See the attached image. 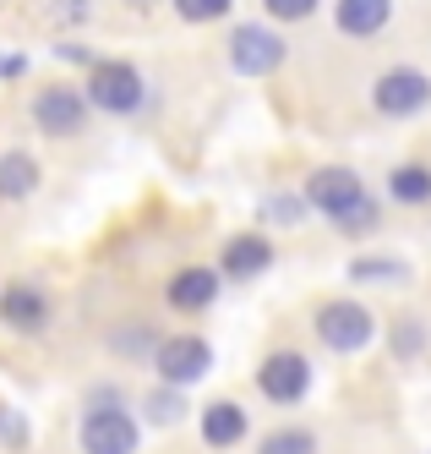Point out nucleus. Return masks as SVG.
<instances>
[{
    "mask_svg": "<svg viewBox=\"0 0 431 454\" xmlns=\"http://www.w3.org/2000/svg\"><path fill=\"white\" fill-rule=\"evenodd\" d=\"M301 192H306L312 214H322L339 236H372L382 219V203L372 198L360 170H350V165H317Z\"/></svg>",
    "mask_w": 431,
    "mask_h": 454,
    "instance_id": "f257e3e1",
    "label": "nucleus"
},
{
    "mask_svg": "<svg viewBox=\"0 0 431 454\" xmlns=\"http://www.w3.org/2000/svg\"><path fill=\"white\" fill-rule=\"evenodd\" d=\"M312 334L322 340V350H334V356H355V350H366L377 340V317L366 301H355V296H334V301H322L312 312Z\"/></svg>",
    "mask_w": 431,
    "mask_h": 454,
    "instance_id": "f03ea898",
    "label": "nucleus"
},
{
    "mask_svg": "<svg viewBox=\"0 0 431 454\" xmlns=\"http://www.w3.org/2000/svg\"><path fill=\"white\" fill-rule=\"evenodd\" d=\"M257 395L268 405H301L312 395V356L295 350V345H279L257 362Z\"/></svg>",
    "mask_w": 431,
    "mask_h": 454,
    "instance_id": "7ed1b4c3",
    "label": "nucleus"
},
{
    "mask_svg": "<svg viewBox=\"0 0 431 454\" xmlns=\"http://www.w3.org/2000/svg\"><path fill=\"white\" fill-rule=\"evenodd\" d=\"M88 105L104 110V115H137L142 110V72L131 60H93L88 67Z\"/></svg>",
    "mask_w": 431,
    "mask_h": 454,
    "instance_id": "20e7f679",
    "label": "nucleus"
},
{
    "mask_svg": "<svg viewBox=\"0 0 431 454\" xmlns=\"http://www.w3.org/2000/svg\"><path fill=\"white\" fill-rule=\"evenodd\" d=\"M153 372H158V383L191 388V383H203L213 372V345L203 334H170L153 350Z\"/></svg>",
    "mask_w": 431,
    "mask_h": 454,
    "instance_id": "39448f33",
    "label": "nucleus"
},
{
    "mask_svg": "<svg viewBox=\"0 0 431 454\" xmlns=\"http://www.w3.org/2000/svg\"><path fill=\"white\" fill-rule=\"evenodd\" d=\"M431 105V77L420 67H388L377 82H372V110L388 115V121H410Z\"/></svg>",
    "mask_w": 431,
    "mask_h": 454,
    "instance_id": "423d86ee",
    "label": "nucleus"
},
{
    "mask_svg": "<svg viewBox=\"0 0 431 454\" xmlns=\"http://www.w3.org/2000/svg\"><path fill=\"white\" fill-rule=\"evenodd\" d=\"M77 443H82V454H137L142 427L131 421L126 405H88Z\"/></svg>",
    "mask_w": 431,
    "mask_h": 454,
    "instance_id": "0eeeda50",
    "label": "nucleus"
},
{
    "mask_svg": "<svg viewBox=\"0 0 431 454\" xmlns=\"http://www.w3.org/2000/svg\"><path fill=\"white\" fill-rule=\"evenodd\" d=\"M88 93L72 88V82H50L33 93V126H39L44 137H77L88 126Z\"/></svg>",
    "mask_w": 431,
    "mask_h": 454,
    "instance_id": "6e6552de",
    "label": "nucleus"
},
{
    "mask_svg": "<svg viewBox=\"0 0 431 454\" xmlns=\"http://www.w3.org/2000/svg\"><path fill=\"white\" fill-rule=\"evenodd\" d=\"M284 55H289V44L273 34V27H262V22H241L235 34H229V67H235L241 77H268V72H279Z\"/></svg>",
    "mask_w": 431,
    "mask_h": 454,
    "instance_id": "1a4fd4ad",
    "label": "nucleus"
},
{
    "mask_svg": "<svg viewBox=\"0 0 431 454\" xmlns=\"http://www.w3.org/2000/svg\"><path fill=\"white\" fill-rule=\"evenodd\" d=\"M273 269V241L268 236H257V231H241V236H229L224 252H219V274L224 279H235V285H251Z\"/></svg>",
    "mask_w": 431,
    "mask_h": 454,
    "instance_id": "9d476101",
    "label": "nucleus"
},
{
    "mask_svg": "<svg viewBox=\"0 0 431 454\" xmlns=\"http://www.w3.org/2000/svg\"><path fill=\"white\" fill-rule=\"evenodd\" d=\"M219 285H224V274H219V269L191 263V269H181L170 285H164V301H170V312L196 317V312H208V307L219 301Z\"/></svg>",
    "mask_w": 431,
    "mask_h": 454,
    "instance_id": "9b49d317",
    "label": "nucleus"
},
{
    "mask_svg": "<svg viewBox=\"0 0 431 454\" xmlns=\"http://www.w3.org/2000/svg\"><path fill=\"white\" fill-rule=\"evenodd\" d=\"M196 433H203L208 449H235L251 433V416H246L241 400H208L203 416H196Z\"/></svg>",
    "mask_w": 431,
    "mask_h": 454,
    "instance_id": "f8f14e48",
    "label": "nucleus"
},
{
    "mask_svg": "<svg viewBox=\"0 0 431 454\" xmlns=\"http://www.w3.org/2000/svg\"><path fill=\"white\" fill-rule=\"evenodd\" d=\"M0 323L17 334H39L50 323V296L39 285H6L0 290Z\"/></svg>",
    "mask_w": 431,
    "mask_h": 454,
    "instance_id": "ddd939ff",
    "label": "nucleus"
},
{
    "mask_svg": "<svg viewBox=\"0 0 431 454\" xmlns=\"http://www.w3.org/2000/svg\"><path fill=\"white\" fill-rule=\"evenodd\" d=\"M388 22H393V0H339L334 6V27L344 39H355V44L377 39Z\"/></svg>",
    "mask_w": 431,
    "mask_h": 454,
    "instance_id": "4468645a",
    "label": "nucleus"
},
{
    "mask_svg": "<svg viewBox=\"0 0 431 454\" xmlns=\"http://www.w3.org/2000/svg\"><path fill=\"white\" fill-rule=\"evenodd\" d=\"M39 192V159L12 148V153H0V203H22Z\"/></svg>",
    "mask_w": 431,
    "mask_h": 454,
    "instance_id": "2eb2a0df",
    "label": "nucleus"
},
{
    "mask_svg": "<svg viewBox=\"0 0 431 454\" xmlns=\"http://www.w3.org/2000/svg\"><path fill=\"white\" fill-rule=\"evenodd\" d=\"M388 198L404 203V208H426V203H431V170L420 165V159H410V165H393V170H388Z\"/></svg>",
    "mask_w": 431,
    "mask_h": 454,
    "instance_id": "dca6fc26",
    "label": "nucleus"
},
{
    "mask_svg": "<svg viewBox=\"0 0 431 454\" xmlns=\"http://www.w3.org/2000/svg\"><path fill=\"white\" fill-rule=\"evenodd\" d=\"M142 416L153 421V427H175V421H186V388L175 383H158L142 395Z\"/></svg>",
    "mask_w": 431,
    "mask_h": 454,
    "instance_id": "f3484780",
    "label": "nucleus"
},
{
    "mask_svg": "<svg viewBox=\"0 0 431 454\" xmlns=\"http://www.w3.org/2000/svg\"><path fill=\"white\" fill-rule=\"evenodd\" d=\"M350 279L355 285H404L410 279V263H399V257H355Z\"/></svg>",
    "mask_w": 431,
    "mask_h": 454,
    "instance_id": "a211bd4d",
    "label": "nucleus"
},
{
    "mask_svg": "<svg viewBox=\"0 0 431 454\" xmlns=\"http://www.w3.org/2000/svg\"><path fill=\"white\" fill-rule=\"evenodd\" d=\"M257 454H317V433L312 427H273L257 443Z\"/></svg>",
    "mask_w": 431,
    "mask_h": 454,
    "instance_id": "6ab92c4d",
    "label": "nucleus"
},
{
    "mask_svg": "<svg viewBox=\"0 0 431 454\" xmlns=\"http://www.w3.org/2000/svg\"><path fill=\"white\" fill-rule=\"evenodd\" d=\"M262 219H268V224H301V219H312L306 192H273V198L262 203Z\"/></svg>",
    "mask_w": 431,
    "mask_h": 454,
    "instance_id": "aec40b11",
    "label": "nucleus"
},
{
    "mask_svg": "<svg viewBox=\"0 0 431 454\" xmlns=\"http://www.w3.org/2000/svg\"><path fill=\"white\" fill-rule=\"evenodd\" d=\"M110 350L115 356H153L158 350V334L148 329V323H126V329L110 334Z\"/></svg>",
    "mask_w": 431,
    "mask_h": 454,
    "instance_id": "412c9836",
    "label": "nucleus"
},
{
    "mask_svg": "<svg viewBox=\"0 0 431 454\" xmlns=\"http://www.w3.org/2000/svg\"><path fill=\"white\" fill-rule=\"evenodd\" d=\"M175 17L191 22V27H203V22H224L229 12H235V0H170Z\"/></svg>",
    "mask_w": 431,
    "mask_h": 454,
    "instance_id": "4be33fe9",
    "label": "nucleus"
},
{
    "mask_svg": "<svg viewBox=\"0 0 431 454\" xmlns=\"http://www.w3.org/2000/svg\"><path fill=\"white\" fill-rule=\"evenodd\" d=\"M388 345H393L399 362H415V356L426 350V329H420L415 317H399V323H393V334H388Z\"/></svg>",
    "mask_w": 431,
    "mask_h": 454,
    "instance_id": "5701e85b",
    "label": "nucleus"
},
{
    "mask_svg": "<svg viewBox=\"0 0 431 454\" xmlns=\"http://www.w3.org/2000/svg\"><path fill=\"white\" fill-rule=\"evenodd\" d=\"M317 6H322V0H262V12H268L273 22H284V27L312 22V17H317Z\"/></svg>",
    "mask_w": 431,
    "mask_h": 454,
    "instance_id": "b1692460",
    "label": "nucleus"
},
{
    "mask_svg": "<svg viewBox=\"0 0 431 454\" xmlns=\"http://www.w3.org/2000/svg\"><path fill=\"white\" fill-rule=\"evenodd\" d=\"M0 443H6V449H22L27 443V427H22L17 411H0Z\"/></svg>",
    "mask_w": 431,
    "mask_h": 454,
    "instance_id": "393cba45",
    "label": "nucleus"
},
{
    "mask_svg": "<svg viewBox=\"0 0 431 454\" xmlns=\"http://www.w3.org/2000/svg\"><path fill=\"white\" fill-rule=\"evenodd\" d=\"M22 67H27L22 55H6V60H0V77H22Z\"/></svg>",
    "mask_w": 431,
    "mask_h": 454,
    "instance_id": "a878e982",
    "label": "nucleus"
},
{
    "mask_svg": "<svg viewBox=\"0 0 431 454\" xmlns=\"http://www.w3.org/2000/svg\"><path fill=\"white\" fill-rule=\"evenodd\" d=\"M131 6H153V0H131Z\"/></svg>",
    "mask_w": 431,
    "mask_h": 454,
    "instance_id": "bb28decb",
    "label": "nucleus"
}]
</instances>
